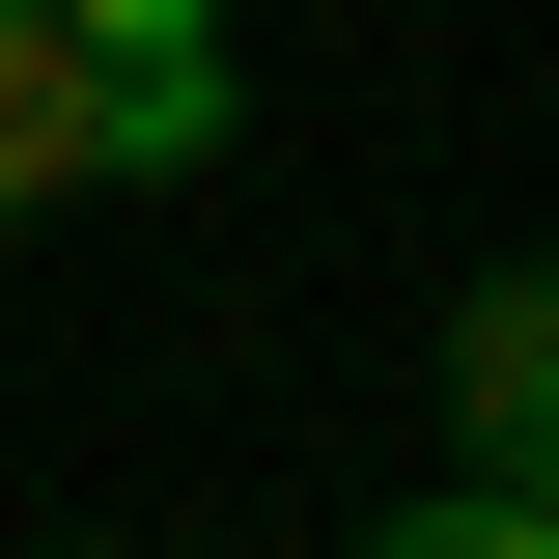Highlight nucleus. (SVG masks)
<instances>
[{
  "instance_id": "nucleus-1",
  "label": "nucleus",
  "mask_w": 559,
  "mask_h": 559,
  "mask_svg": "<svg viewBox=\"0 0 559 559\" xmlns=\"http://www.w3.org/2000/svg\"><path fill=\"white\" fill-rule=\"evenodd\" d=\"M84 168H224V57L197 28H112L84 57Z\"/></svg>"
},
{
  "instance_id": "nucleus-2",
  "label": "nucleus",
  "mask_w": 559,
  "mask_h": 559,
  "mask_svg": "<svg viewBox=\"0 0 559 559\" xmlns=\"http://www.w3.org/2000/svg\"><path fill=\"white\" fill-rule=\"evenodd\" d=\"M448 392H476V476H559V280H476Z\"/></svg>"
},
{
  "instance_id": "nucleus-3",
  "label": "nucleus",
  "mask_w": 559,
  "mask_h": 559,
  "mask_svg": "<svg viewBox=\"0 0 559 559\" xmlns=\"http://www.w3.org/2000/svg\"><path fill=\"white\" fill-rule=\"evenodd\" d=\"M57 168H84V28H57V0H0V224L57 197Z\"/></svg>"
},
{
  "instance_id": "nucleus-4",
  "label": "nucleus",
  "mask_w": 559,
  "mask_h": 559,
  "mask_svg": "<svg viewBox=\"0 0 559 559\" xmlns=\"http://www.w3.org/2000/svg\"><path fill=\"white\" fill-rule=\"evenodd\" d=\"M57 28H84V57H112V28H197V0H57Z\"/></svg>"
}]
</instances>
